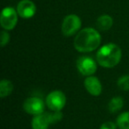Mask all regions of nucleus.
Wrapping results in <instances>:
<instances>
[{
  "instance_id": "nucleus-5",
  "label": "nucleus",
  "mask_w": 129,
  "mask_h": 129,
  "mask_svg": "<svg viewBox=\"0 0 129 129\" xmlns=\"http://www.w3.org/2000/svg\"><path fill=\"white\" fill-rule=\"evenodd\" d=\"M66 95L60 90H54L46 97V104L51 111H62L66 105Z\"/></svg>"
},
{
  "instance_id": "nucleus-2",
  "label": "nucleus",
  "mask_w": 129,
  "mask_h": 129,
  "mask_svg": "<svg viewBox=\"0 0 129 129\" xmlns=\"http://www.w3.org/2000/svg\"><path fill=\"white\" fill-rule=\"evenodd\" d=\"M122 57L121 49L112 43L102 46L96 53L97 63L104 68H112L120 62Z\"/></svg>"
},
{
  "instance_id": "nucleus-10",
  "label": "nucleus",
  "mask_w": 129,
  "mask_h": 129,
  "mask_svg": "<svg viewBox=\"0 0 129 129\" xmlns=\"http://www.w3.org/2000/svg\"><path fill=\"white\" fill-rule=\"evenodd\" d=\"M50 125V122L47 112H43L41 114L35 115V117L32 119L33 129H48Z\"/></svg>"
},
{
  "instance_id": "nucleus-4",
  "label": "nucleus",
  "mask_w": 129,
  "mask_h": 129,
  "mask_svg": "<svg viewBox=\"0 0 129 129\" xmlns=\"http://www.w3.org/2000/svg\"><path fill=\"white\" fill-rule=\"evenodd\" d=\"M18 13L13 7H6L3 9L0 16V24L5 30H13L18 22Z\"/></svg>"
},
{
  "instance_id": "nucleus-12",
  "label": "nucleus",
  "mask_w": 129,
  "mask_h": 129,
  "mask_svg": "<svg viewBox=\"0 0 129 129\" xmlns=\"http://www.w3.org/2000/svg\"><path fill=\"white\" fill-rule=\"evenodd\" d=\"M13 90V84L9 80H2L0 82V97L5 98L12 94Z\"/></svg>"
},
{
  "instance_id": "nucleus-18",
  "label": "nucleus",
  "mask_w": 129,
  "mask_h": 129,
  "mask_svg": "<svg viewBox=\"0 0 129 129\" xmlns=\"http://www.w3.org/2000/svg\"><path fill=\"white\" fill-rule=\"evenodd\" d=\"M117 126L118 125L115 123H113V122L107 121L102 124V125L100 126V129H117Z\"/></svg>"
},
{
  "instance_id": "nucleus-15",
  "label": "nucleus",
  "mask_w": 129,
  "mask_h": 129,
  "mask_svg": "<svg viewBox=\"0 0 129 129\" xmlns=\"http://www.w3.org/2000/svg\"><path fill=\"white\" fill-rule=\"evenodd\" d=\"M50 124H56L59 122L63 118V113L61 111H52V112H47Z\"/></svg>"
},
{
  "instance_id": "nucleus-16",
  "label": "nucleus",
  "mask_w": 129,
  "mask_h": 129,
  "mask_svg": "<svg viewBox=\"0 0 129 129\" xmlns=\"http://www.w3.org/2000/svg\"><path fill=\"white\" fill-rule=\"evenodd\" d=\"M118 86L124 91L129 90V75H124L118 80Z\"/></svg>"
},
{
  "instance_id": "nucleus-3",
  "label": "nucleus",
  "mask_w": 129,
  "mask_h": 129,
  "mask_svg": "<svg viewBox=\"0 0 129 129\" xmlns=\"http://www.w3.org/2000/svg\"><path fill=\"white\" fill-rule=\"evenodd\" d=\"M81 20L76 14H69L64 17L61 25V31L64 36H72L81 29Z\"/></svg>"
},
{
  "instance_id": "nucleus-14",
  "label": "nucleus",
  "mask_w": 129,
  "mask_h": 129,
  "mask_svg": "<svg viewBox=\"0 0 129 129\" xmlns=\"http://www.w3.org/2000/svg\"><path fill=\"white\" fill-rule=\"evenodd\" d=\"M117 125L120 129H129V111L121 113L118 117Z\"/></svg>"
},
{
  "instance_id": "nucleus-6",
  "label": "nucleus",
  "mask_w": 129,
  "mask_h": 129,
  "mask_svg": "<svg viewBox=\"0 0 129 129\" xmlns=\"http://www.w3.org/2000/svg\"><path fill=\"white\" fill-rule=\"evenodd\" d=\"M76 67L80 73L84 76H91L96 72L97 64L92 57H80L76 62Z\"/></svg>"
},
{
  "instance_id": "nucleus-7",
  "label": "nucleus",
  "mask_w": 129,
  "mask_h": 129,
  "mask_svg": "<svg viewBox=\"0 0 129 129\" xmlns=\"http://www.w3.org/2000/svg\"><path fill=\"white\" fill-rule=\"evenodd\" d=\"M23 109L28 114H41L43 112V110H44V103H43V99H41L40 97H28L24 102Z\"/></svg>"
},
{
  "instance_id": "nucleus-9",
  "label": "nucleus",
  "mask_w": 129,
  "mask_h": 129,
  "mask_svg": "<svg viewBox=\"0 0 129 129\" xmlns=\"http://www.w3.org/2000/svg\"><path fill=\"white\" fill-rule=\"evenodd\" d=\"M84 86L87 91L93 96H98L102 93V84L98 78L95 76H88L84 81Z\"/></svg>"
},
{
  "instance_id": "nucleus-17",
  "label": "nucleus",
  "mask_w": 129,
  "mask_h": 129,
  "mask_svg": "<svg viewBox=\"0 0 129 129\" xmlns=\"http://www.w3.org/2000/svg\"><path fill=\"white\" fill-rule=\"evenodd\" d=\"M1 46L5 47L10 41V35L7 30H4L1 32Z\"/></svg>"
},
{
  "instance_id": "nucleus-8",
  "label": "nucleus",
  "mask_w": 129,
  "mask_h": 129,
  "mask_svg": "<svg viewBox=\"0 0 129 129\" xmlns=\"http://www.w3.org/2000/svg\"><path fill=\"white\" fill-rule=\"evenodd\" d=\"M17 13L23 19H30L36 14V6L31 0H21L17 5Z\"/></svg>"
},
{
  "instance_id": "nucleus-11",
  "label": "nucleus",
  "mask_w": 129,
  "mask_h": 129,
  "mask_svg": "<svg viewBox=\"0 0 129 129\" xmlns=\"http://www.w3.org/2000/svg\"><path fill=\"white\" fill-rule=\"evenodd\" d=\"M113 25V19L108 14H103L96 20V27L101 31H107Z\"/></svg>"
},
{
  "instance_id": "nucleus-1",
  "label": "nucleus",
  "mask_w": 129,
  "mask_h": 129,
  "mask_svg": "<svg viewBox=\"0 0 129 129\" xmlns=\"http://www.w3.org/2000/svg\"><path fill=\"white\" fill-rule=\"evenodd\" d=\"M100 43V34L92 27H86L79 31L74 41V48L79 52H91L96 50Z\"/></svg>"
},
{
  "instance_id": "nucleus-13",
  "label": "nucleus",
  "mask_w": 129,
  "mask_h": 129,
  "mask_svg": "<svg viewBox=\"0 0 129 129\" xmlns=\"http://www.w3.org/2000/svg\"><path fill=\"white\" fill-rule=\"evenodd\" d=\"M124 106V100L120 96H115L111 98L108 104V109L110 112L115 113L117 111H120Z\"/></svg>"
}]
</instances>
